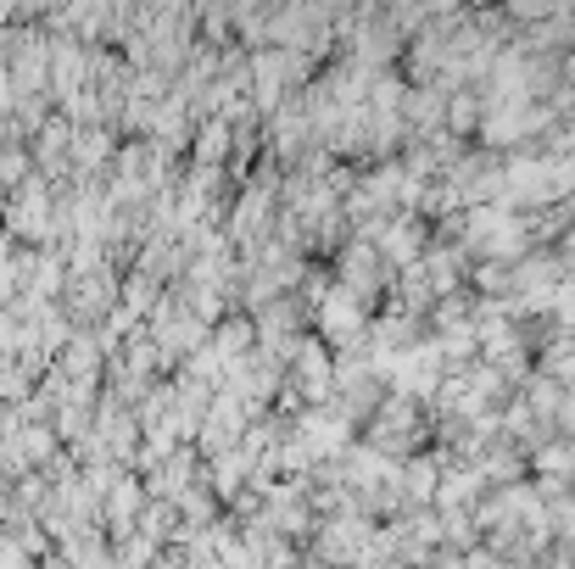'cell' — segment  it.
<instances>
[{
	"mask_svg": "<svg viewBox=\"0 0 575 569\" xmlns=\"http://www.w3.org/2000/svg\"><path fill=\"white\" fill-rule=\"evenodd\" d=\"M6 6H17V0H0V12H6Z\"/></svg>",
	"mask_w": 575,
	"mask_h": 569,
	"instance_id": "1",
	"label": "cell"
}]
</instances>
